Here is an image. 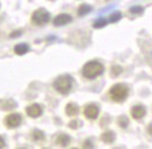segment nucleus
<instances>
[{
  "label": "nucleus",
  "mask_w": 152,
  "mask_h": 149,
  "mask_svg": "<svg viewBox=\"0 0 152 149\" xmlns=\"http://www.w3.org/2000/svg\"><path fill=\"white\" fill-rule=\"evenodd\" d=\"M103 65L98 61H88L85 64L83 68V75L86 79H95L96 76L101 75L103 73Z\"/></svg>",
  "instance_id": "nucleus-1"
},
{
  "label": "nucleus",
  "mask_w": 152,
  "mask_h": 149,
  "mask_svg": "<svg viewBox=\"0 0 152 149\" xmlns=\"http://www.w3.org/2000/svg\"><path fill=\"white\" fill-rule=\"evenodd\" d=\"M53 88L62 95H67L72 89V77L70 75H61L53 82Z\"/></svg>",
  "instance_id": "nucleus-2"
},
{
  "label": "nucleus",
  "mask_w": 152,
  "mask_h": 149,
  "mask_svg": "<svg viewBox=\"0 0 152 149\" xmlns=\"http://www.w3.org/2000/svg\"><path fill=\"white\" fill-rule=\"evenodd\" d=\"M128 94H129V89L121 83L113 86L109 90V95L115 102H123L128 97Z\"/></svg>",
  "instance_id": "nucleus-3"
},
{
  "label": "nucleus",
  "mask_w": 152,
  "mask_h": 149,
  "mask_svg": "<svg viewBox=\"0 0 152 149\" xmlns=\"http://www.w3.org/2000/svg\"><path fill=\"white\" fill-rule=\"evenodd\" d=\"M31 21L33 23L37 25H45L47 22L50 21V13L43 8H39L37 11L33 13L31 15Z\"/></svg>",
  "instance_id": "nucleus-4"
},
{
  "label": "nucleus",
  "mask_w": 152,
  "mask_h": 149,
  "mask_svg": "<svg viewBox=\"0 0 152 149\" xmlns=\"http://www.w3.org/2000/svg\"><path fill=\"white\" fill-rule=\"evenodd\" d=\"M21 116L18 114V113H12L10 116H7L5 118V124L7 127L10 128H14V127H18L19 125L21 124Z\"/></svg>",
  "instance_id": "nucleus-5"
},
{
  "label": "nucleus",
  "mask_w": 152,
  "mask_h": 149,
  "mask_svg": "<svg viewBox=\"0 0 152 149\" xmlns=\"http://www.w3.org/2000/svg\"><path fill=\"white\" fill-rule=\"evenodd\" d=\"M84 114L88 119H95L99 116V108L95 104H88L84 110Z\"/></svg>",
  "instance_id": "nucleus-6"
},
{
  "label": "nucleus",
  "mask_w": 152,
  "mask_h": 149,
  "mask_svg": "<svg viewBox=\"0 0 152 149\" xmlns=\"http://www.w3.org/2000/svg\"><path fill=\"white\" fill-rule=\"evenodd\" d=\"M72 21V17L69 15V14H59L55 17L53 20V25H57V27H61V25H65L67 23H70Z\"/></svg>",
  "instance_id": "nucleus-7"
},
{
  "label": "nucleus",
  "mask_w": 152,
  "mask_h": 149,
  "mask_svg": "<svg viewBox=\"0 0 152 149\" xmlns=\"http://www.w3.org/2000/svg\"><path fill=\"white\" fill-rule=\"evenodd\" d=\"M27 114L29 116V117H33V118H37L39 117L41 114H42V109H41V106L38 105V104H31V105H29L28 108H27Z\"/></svg>",
  "instance_id": "nucleus-8"
},
{
  "label": "nucleus",
  "mask_w": 152,
  "mask_h": 149,
  "mask_svg": "<svg viewBox=\"0 0 152 149\" xmlns=\"http://www.w3.org/2000/svg\"><path fill=\"white\" fill-rule=\"evenodd\" d=\"M145 113H146V110H145V108H144L143 105H135V106L131 109V116H132V118H135V119H140V118H143V117L145 116Z\"/></svg>",
  "instance_id": "nucleus-9"
},
{
  "label": "nucleus",
  "mask_w": 152,
  "mask_h": 149,
  "mask_svg": "<svg viewBox=\"0 0 152 149\" xmlns=\"http://www.w3.org/2000/svg\"><path fill=\"white\" fill-rule=\"evenodd\" d=\"M16 106V103L13 99H0V108L2 110H13Z\"/></svg>",
  "instance_id": "nucleus-10"
},
{
  "label": "nucleus",
  "mask_w": 152,
  "mask_h": 149,
  "mask_svg": "<svg viewBox=\"0 0 152 149\" xmlns=\"http://www.w3.org/2000/svg\"><path fill=\"white\" fill-rule=\"evenodd\" d=\"M65 111H66V114L70 116V117H73V116H77L78 112H79V106L75 104V103H69L65 108Z\"/></svg>",
  "instance_id": "nucleus-11"
},
{
  "label": "nucleus",
  "mask_w": 152,
  "mask_h": 149,
  "mask_svg": "<svg viewBox=\"0 0 152 149\" xmlns=\"http://www.w3.org/2000/svg\"><path fill=\"white\" fill-rule=\"evenodd\" d=\"M28 51H29V46H28L27 44H25V43L18 44V45H15V48H14V52H15L16 54H19V56H23Z\"/></svg>",
  "instance_id": "nucleus-12"
},
{
  "label": "nucleus",
  "mask_w": 152,
  "mask_h": 149,
  "mask_svg": "<svg viewBox=\"0 0 152 149\" xmlns=\"http://www.w3.org/2000/svg\"><path fill=\"white\" fill-rule=\"evenodd\" d=\"M70 141H71V139H70V137H69L67 134H61L59 137H57V140H56V142H57L58 145H61L62 147L69 146Z\"/></svg>",
  "instance_id": "nucleus-13"
},
{
  "label": "nucleus",
  "mask_w": 152,
  "mask_h": 149,
  "mask_svg": "<svg viewBox=\"0 0 152 149\" xmlns=\"http://www.w3.org/2000/svg\"><path fill=\"white\" fill-rule=\"evenodd\" d=\"M101 140L106 143H112L115 140V134L110 131H107L101 135Z\"/></svg>",
  "instance_id": "nucleus-14"
},
{
  "label": "nucleus",
  "mask_w": 152,
  "mask_h": 149,
  "mask_svg": "<svg viewBox=\"0 0 152 149\" xmlns=\"http://www.w3.org/2000/svg\"><path fill=\"white\" fill-rule=\"evenodd\" d=\"M91 11H92V7H91L89 5H87V4H84V5H81V6L79 7V9H78V14H79L80 16H83V15L88 14Z\"/></svg>",
  "instance_id": "nucleus-15"
},
{
  "label": "nucleus",
  "mask_w": 152,
  "mask_h": 149,
  "mask_svg": "<svg viewBox=\"0 0 152 149\" xmlns=\"http://www.w3.org/2000/svg\"><path fill=\"white\" fill-rule=\"evenodd\" d=\"M33 139L35 141H39V140H43L44 139V133L39 129H34L33 131Z\"/></svg>",
  "instance_id": "nucleus-16"
},
{
  "label": "nucleus",
  "mask_w": 152,
  "mask_h": 149,
  "mask_svg": "<svg viewBox=\"0 0 152 149\" xmlns=\"http://www.w3.org/2000/svg\"><path fill=\"white\" fill-rule=\"evenodd\" d=\"M106 23H107V21H106L104 19L100 17V19H98V20L94 22L93 27H94V28H96V29H99V28H102V27H104V25H106Z\"/></svg>",
  "instance_id": "nucleus-17"
},
{
  "label": "nucleus",
  "mask_w": 152,
  "mask_h": 149,
  "mask_svg": "<svg viewBox=\"0 0 152 149\" xmlns=\"http://www.w3.org/2000/svg\"><path fill=\"white\" fill-rule=\"evenodd\" d=\"M121 17H122V14L120 12L113 13V14L110 15V17H109V21H110V22H117L118 20H121Z\"/></svg>",
  "instance_id": "nucleus-18"
},
{
  "label": "nucleus",
  "mask_w": 152,
  "mask_h": 149,
  "mask_svg": "<svg viewBox=\"0 0 152 149\" xmlns=\"http://www.w3.org/2000/svg\"><path fill=\"white\" fill-rule=\"evenodd\" d=\"M129 124V120H128V118L126 116H123V117H121L120 119H118V125L121 126V127H123V128H126Z\"/></svg>",
  "instance_id": "nucleus-19"
},
{
  "label": "nucleus",
  "mask_w": 152,
  "mask_h": 149,
  "mask_svg": "<svg viewBox=\"0 0 152 149\" xmlns=\"http://www.w3.org/2000/svg\"><path fill=\"white\" fill-rule=\"evenodd\" d=\"M122 68L120 66H113L112 67V76H117L118 74H121Z\"/></svg>",
  "instance_id": "nucleus-20"
},
{
  "label": "nucleus",
  "mask_w": 152,
  "mask_h": 149,
  "mask_svg": "<svg viewBox=\"0 0 152 149\" xmlns=\"http://www.w3.org/2000/svg\"><path fill=\"white\" fill-rule=\"evenodd\" d=\"M130 12L131 13H136V14H140L143 12V8L140 6H135V7H131L130 8Z\"/></svg>",
  "instance_id": "nucleus-21"
},
{
  "label": "nucleus",
  "mask_w": 152,
  "mask_h": 149,
  "mask_svg": "<svg viewBox=\"0 0 152 149\" xmlns=\"http://www.w3.org/2000/svg\"><path fill=\"white\" fill-rule=\"evenodd\" d=\"M21 34H22V31H21V30H18V31H13L12 34H11V38L19 37V36H21Z\"/></svg>",
  "instance_id": "nucleus-22"
},
{
  "label": "nucleus",
  "mask_w": 152,
  "mask_h": 149,
  "mask_svg": "<svg viewBox=\"0 0 152 149\" xmlns=\"http://www.w3.org/2000/svg\"><path fill=\"white\" fill-rule=\"evenodd\" d=\"M78 124H79V123H78L77 120H73V122L70 123V127H71V128H78V127H77Z\"/></svg>",
  "instance_id": "nucleus-23"
},
{
  "label": "nucleus",
  "mask_w": 152,
  "mask_h": 149,
  "mask_svg": "<svg viewBox=\"0 0 152 149\" xmlns=\"http://www.w3.org/2000/svg\"><path fill=\"white\" fill-rule=\"evenodd\" d=\"M6 146V142H5V140H4V137H0V148H4Z\"/></svg>",
  "instance_id": "nucleus-24"
},
{
  "label": "nucleus",
  "mask_w": 152,
  "mask_h": 149,
  "mask_svg": "<svg viewBox=\"0 0 152 149\" xmlns=\"http://www.w3.org/2000/svg\"><path fill=\"white\" fill-rule=\"evenodd\" d=\"M148 132L152 135V125H149V128H148Z\"/></svg>",
  "instance_id": "nucleus-25"
}]
</instances>
